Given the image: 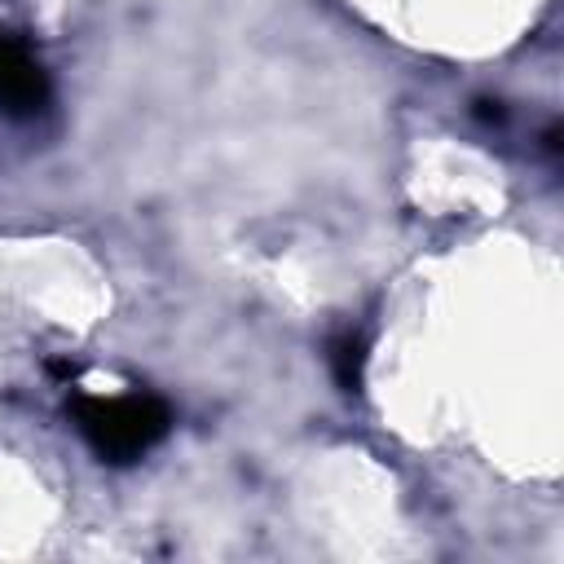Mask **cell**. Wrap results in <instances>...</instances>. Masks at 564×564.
<instances>
[{
    "mask_svg": "<svg viewBox=\"0 0 564 564\" xmlns=\"http://www.w3.org/2000/svg\"><path fill=\"white\" fill-rule=\"evenodd\" d=\"M66 414L101 463H137L172 427V410L150 392H119V397L70 392Z\"/></svg>",
    "mask_w": 564,
    "mask_h": 564,
    "instance_id": "cell-1",
    "label": "cell"
},
{
    "mask_svg": "<svg viewBox=\"0 0 564 564\" xmlns=\"http://www.w3.org/2000/svg\"><path fill=\"white\" fill-rule=\"evenodd\" d=\"M44 106H48V70L18 31L0 26V115L35 119Z\"/></svg>",
    "mask_w": 564,
    "mask_h": 564,
    "instance_id": "cell-2",
    "label": "cell"
},
{
    "mask_svg": "<svg viewBox=\"0 0 564 564\" xmlns=\"http://www.w3.org/2000/svg\"><path fill=\"white\" fill-rule=\"evenodd\" d=\"M326 361H330L335 383H339L344 392H357L361 379H366V339H361V330H339V335L330 339Z\"/></svg>",
    "mask_w": 564,
    "mask_h": 564,
    "instance_id": "cell-3",
    "label": "cell"
}]
</instances>
